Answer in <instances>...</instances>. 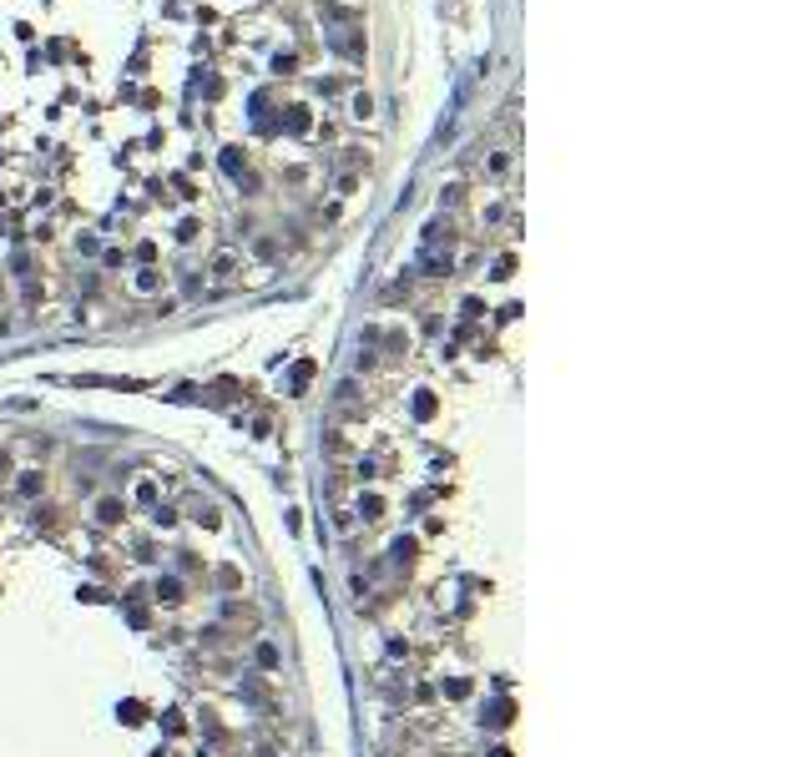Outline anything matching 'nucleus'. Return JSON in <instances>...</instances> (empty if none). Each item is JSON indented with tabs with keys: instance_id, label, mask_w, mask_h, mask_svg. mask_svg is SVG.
I'll list each match as a JSON object with an SVG mask.
<instances>
[{
	"instance_id": "1",
	"label": "nucleus",
	"mask_w": 808,
	"mask_h": 757,
	"mask_svg": "<svg viewBox=\"0 0 808 757\" xmlns=\"http://www.w3.org/2000/svg\"><path fill=\"white\" fill-rule=\"evenodd\" d=\"M122 515H127V505H122V500H101V505H96V520H101V526H117Z\"/></svg>"
},
{
	"instance_id": "2",
	"label": "nucleus",
	"mask_w": 808,
	"mask_h": 757,
	"mask_svg": "<svg viewBox=\"0 0 808 757\" xmlns=\"http://www.w3.org/2000/svg\"><path fill=\"white\" fill-rule=\"evenodd\" d=\"M359 510H364V520H384V510H389V505H384V495H374V490H369V495H359Z\"/></svg>"
},
{
	"instance_id": "3",
	"label": "nucleus",
	"mask_w": 808,
	"mask_h": 757,
	"mask_svg": "<svg viewBox=\"0 0 808 757\" xmlns=\"http://www.w3.org/2000/svg\"><path fill=\"white\" fill-rule=\"evenodd\" d=\"M187 515L197 520V526H217V505H207V500H192V505H187Z\"/></svg>"
},
{
	"instance_id": "4",
	"label": "nucleus",
	"mask_w": 808,
	"mask_h": 757,
	"mask_svg": "<svg viewBox=\"0 0 808 757\" xmlns=\"http://www.w3.org/2000/svg\"><path fill=\"white\" fill-rule=\"evenodd\" d=\"M238 273V253H217L212 258V278H233Z\"/></svg>"
},
{
	"instance_id": "5",
	"label": "nucleus",
	"mask_w": 808,
	"mask_h": 757,
	"mask_svg": "<svg viewBox=\"0 0 808 757\" xmlns=\"http://www.w3.org/2000/svg\"><path fill=\"white\" fill-rule=\"evenodd\" d=\"M157 601H172V606H177V601H182V586H177V580H157Z\"/></svg>"
},
{
	"instance_id": "6",
	"label": "nucleus",
	"mask_w": 808,
	"mask_h": 757,
	"mask_svg": "<svg viewBox=\"0 0 808 757\" xmlns=\"http://www.w3.org/2000/svg\"><path fill=\"white\" fill-rule=\"evenodd\" d=\"M41 485H46V480H41V475H36V470H26V475H21V485H16V490H21V495H36V490H41Z\"/></svg>"
},
{
	"instance_id": "7",
	"label": "nucleus",
	"mask_w": 808,
	"mask_h": 757,
	"mask_svg": "<svg viewBox=\"0 0 808 757\" xmlns=\"http://www.w3.org/2000/svg\"><path fill=\"white\" fill-rule=\"evenodd\" d=\"M253 253H258V258H273L278 243H273V238H253Z\"/></svg>"
}]
</instances>
